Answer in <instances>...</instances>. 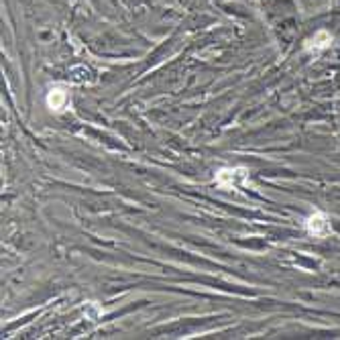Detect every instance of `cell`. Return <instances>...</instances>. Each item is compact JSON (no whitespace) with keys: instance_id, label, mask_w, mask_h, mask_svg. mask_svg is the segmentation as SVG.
Returning <instances> with one entry per match:
<instances>
[{"instance_id":"obj_1","label":"cell","mask_w":340,"mask_h":340,"mask_svg":"<svg viewBox=\"0 0 340 340\" xmlns=\"http://www.w3.org/2000/svg\"><path fill=\"white\" fill-rule=\"evenodd\" d=\"M305 230L316 236V239H326L332 234V226H330V218L324 212H314L305 218Z\"/></svg>"},{"instance_id":"obj_2","label":"cell","mask_w":340,"mask_h":340,"mask_svg":"<svg viewBox=\"0 0 340 340\" xmlns=\"http://www.w3.org/2000/svg\"><path fill=\"white\" fill-rule=\"evenodd\" d=\"M330 43H332V35H330L328 31H318L312 39L305 41V51H310V53H318V51L328 49Z\"/></svg>"},{"instance_id":"obj_3","label":"cell","mask_w":340,"mask_h":340,"mask_svg":"<svg viewBox=\"0 0 340 340\" xmlns=\"http://www.w3.org/2000/svg\"><path fill=\"white\" fill-rule=\"evenodd\" d=\"M45 102H47V108H49L51 112H61V110L65 108V104H67V92H65L63 88H53V90L47 94Z\"/></svg>"},{"instance_id":"obj_4","label":"cell","mask_w":340,"mask_h":340,"mask_svg":"<svg viewBox=\"0 0 340 340\" xmlns=\"http://www.w3.org/2000/svg\"><path fill=\"white\" fill-rule=\"evenodd\" d=\"M241 174H247L245 169H230V167H224V169H220V172H216V184L220 186V188H224V190H230L232 186H234V180H236V176H241Z\"/></svg>"}]
</instances>
